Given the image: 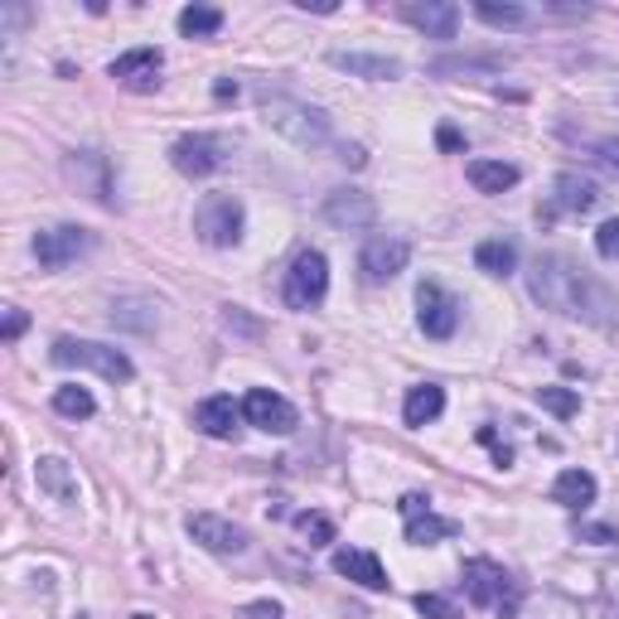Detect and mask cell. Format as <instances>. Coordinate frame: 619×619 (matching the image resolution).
I'll return each mask as SVG.
<instances>
[{"instance_id": "obj_17", "label": "cell", "mask_w": 619, "mask_h": 619, "mask_svg": "<svg viewBox=\"0 0 619 619\" xmlns=\"http://www.w3.org/2000/svg\"><path fill=\"white\" fill-rule=\"evenodd\" d=\"M161 64H165L161 48H131V54L112 58V68H107V73H112L117 82H126V88H155V82H161V78H155Z\"/></svg>"}, {"instance_id": "obj_36", "label": "cell", "mask_w": 619, "mask_h": 619, "mask_svg": "<svg viewBox=\"0 0 619 619\" xmlns=\"http://www.w3.org/2000/svg\"><path fill=\"white\" fill-rule=\"evenodd\" d=\"M576 538L581 542H596V548H610V542H619V532L615 528H576Z\"/></svg>"}, {"instance_id": "obj_14", "label": "cell", "mask_w": 619, "mask_h": 619, "mask_svg": "<svg viewBox=\"0 0 619 619\" xmlns=\"http://www.w3.org/2000/svg\"><path fill=\"white\" fill-rule=\"evenodd\" d=\"M402 20H411L421 34H431V40H455L460 5H451V0H407Z\"/></svg>"}, {"instance_id": "obj_7", "label": "cell", "mask_w": 619, "mask_h": 619, "mask_svg": "<svg viewBox=\"0 0 619 619\" xmlns=\"http://www.w3.org/2000/svg\"><path fill=\"white\" fill-rule=\"evenodd\" d=\"M324 290H330V262L320 257V252H300L296 262H290L286 281H281V296L290 310H314L324 300Z\"/></svg>"}, {"instance_id": "obj_6", "label": "cell", "mask_w": 619, "mask_h": 619, "mask_svg": "<svg viewBox=\"0 0 619 619\" xmlns=\"http://www.w3.org/2000/svg\"><path fill=\"white\" fill-rule=\"evenodd\" d=\"M228 161H233V141L213 136V131H189L169 145V165L189 179H209L218 169H228Z\"/></svg>"}, {"instance_id": "obj_12", "label": "cell", "mask_w": 619, "mask_h": 619, "mask_svg": "<svg viewBox=\"0 0 619 619\" xmlns=\"http://www.w3.org/2000/svg\"><path fill=\"white\" fill-rule=\"evenodd\" d=\"M242 417H247L257 431H272V435L296 431V407H290L281 393H266V387H252V393L242 397Z\"/></svg>"}, {"instance_id": "obj_39", "label": "cell", "mask_w": 619, "mask_h": 619, "mask_svg": "<svg viewBox=\"0 0 619 619\" xmlns=\"http://www.w3.org/2000/svg\"><path fill=\"white\" fill-rule=\"evenodd\" d=\"M435 141H441L445 151H460V145H465V136H460L455 126H441V136H435Z\"/></svg>"}, {"instance_id": "obj_29", "label": "cell", "mask_w": 619, "mask_h": 619, "mask_svg": "<svg viewBox=\"0 0 619 619\" xmlns=\"http://www.w3.org/2000/svg\"><path fill=\"white\" fill-rule=\"evenodd\" d=\"M54 411H58V417H68V421H88L97 411V402H92L88 387L68 383V387H58V393H54Z\"/></svg>"}, {"instance_id": "obj_11", "label": "cell", "mask_w": 619, "mask_h": 619, "mask_svg": "<svg viewBox=\"0 0 619 619\" xmlns=\"http://www.w3.org/2000/svg\"><path fill=\"white\" fill-rule=\"evenodd\" d=\"M417 306H421V330H427V339H451L455 330H460V300L451 296V290L445 286H435V281H427L417 290Z\"/></svg>"}, {"instance_id": "obj_30", "label": "cell", "mask_w": 619, "mask_h": 619, "mask_svg": "<svg viewBox=\"0 0 619 619\" xmlns=\"http://www.w3.org/2000/svg\"><path fill=\"white\" fill-rule=\"evenodd\" d=\"M532 397H538L542 411H552V417H562V421H572L581 411V393H572V387H538Z\"/></svg>"}, {"instance_id": "obj_21", "label": "cell", "mask_w": 619, "mask_h": 619, "mask_svg": "<svg viewBox=\"0 0 619 619\" xmlns=\"http://www.w3.org/2000/svg\"><path fill=\"white\" fill-rule=\"evenodd\" d=\"M237 417L242 411L233 407V397H209V402H199V411H194V427H199L203 435H233L237 431Z\"/></svg>"}, {"instance_id": "obj_1", "label": "cell", "mask_w": 619, "mask_h": 619, "mask_svg": "<svg viewBox=\"0 0 619 619\" xmlns=\"http://www.w3.org/2000/svg\"><path fill=\"white\" fill-rule=\"evenodd\" d=\"M528 296L538 300L542 310L566 314V320H586V324H615L619 320L615 290L605 286L600 276H590L586 266H576L572 257H556V252L532 262Z\"/></svg>"}, {"instance_id": "obj_41", "label": "cell", "mask_w": 619, "mask_h": 619, "mask_svg": "<svg viewBox=\"0 0 619 619\" xmlns=\"http://www.w3.org/2000/svg\"><path fill=\"white\" fill-rule=\"evenodd\" d=\"M300 10H320V15H334V0H300Z\"/></svg>"}, {"instance_id": "obj_10", "label": "cell", "mask_w": 619, "mask_h": 619, "mask_svg": "<svg viewBox=\"0 0 619 619\" xmlns=\"http://www.w3.org/2000/svg\"><path fill=\"white\" fill-rule=\"evenodd\" d=\"M320 213L330 228H339V233H363V228L378 223V203H373V194H363V189H334Z\"/></svg>"}, {"instance_id": "obj_19", "label": "cell", "mask_w": 619, "mask_h": 619, "mask_svg": "<svg viewBox=\"0 0 619 619\" xmlns=\"http://www.w3.org/2000/svg\"><path fill=\"white\" fill-rule=\"evenodd\" d=\"M34 484L48 494L54 504H78V479H73V465L58 455H44L40 465H34Z\"/></svg>"}, {"instance_id": "obj_34", "label": "cell", "mask_w": 619, "mask_h": 619, "mask_svg": "<svg viewBox=\"0 0 619 619\" xmlns=\"http://www.w3.org/2000/svg\"><path fill=\"white\" fill-rule=\"evenodd\" d=\"M479 441L494 451V465H499V469H508V465H513V451H508V445L499 441V435H494V427H479Z\"/></svg>"}, {"instance_id": "obj_4", "label": "cell", "mask_w": 619, "mask_h": 619, "mask_svg": "<svg viewBox=\"0 0 619 619\" xmlns=\"http://www.w3.org/2000/svg\"><path fill=\"white\" fill-rule=\"evenodd\" d=\"M242 228H247V209H242L237 194H203L199 209H194V233L209 247H237Z\"/></svg>"}, {"instance_id": "obj_31", "label": "cell", "mask_w": 619, "mask_h": 619, "mask_svg": "<svg viewBox=\"0 0 619 619\" xmlns=\"http://www.w3.org/2000/svg\"><path fill=\"white\" fill-rule=\"evenodd\" d=\"M296 523H300V532L310 538V548H324V542H334V523H330L324 513H300Z\"/></svg>"}, {"instance_id": "obj_26", "label": "cell", "mask_w": 619, "mask_h": 619, "mask_svg": "<svg viewBox=\"0 0 619 619\" xmlns=\"http://www.w3.org/2000/svg\"><path fill=\"white\" fill-rule=\"evenodd\" d=\"M475 15L489 24V30H528L532 24V10L513 5V0H479Z\"/></svg>"}, {"instance_id": "obj_37", "label": "cell", "mask_w": 619, "mask_h": 619, "mask_svg": "<svg viewBox=\"0 0 619 619\" xmlns=\"http://www.w3.org/2000/svg\"><path fill=\"white\" fill-rule=\"evenodd\" d=\"M397 508H402V518H417V513H427V508H431V499H427V494H402V504H397Z\"/></svg>"}, {"instance_id": "obj_13", "label": "cell", "mask_w": 619, "mask_h": 619, "mask_svg": "<svg viewBox=\"0 0 619 619\" xmlns=\"http://www.w3.org/2000/svg\"><path fill=\"white\" fill-rule=\"evenodd\" d=\"M189 538L199 542L203 552H218V556H233L247 548V532H242L237 523H228V518H218V513H194L189 518Z\"/></svg>"}, {"instance_id": "obj_33", "label": "cell", "mask_w": 619, "mask_h": 619, "mask_svg": "<svg viewBox=\"0 0 619 619\" xmlns=\"http://www.w3.org/2000/svg\"><path fill=\"white\" fill-rule=\"evenodd\" d=\"M417 610L427 619H460L455 600H445V596H417Z\"/></svg>"}, {"instance_id": "obj_23", "label": "cell", "mask_w": 619, "mask_h": 619, "mask_svg": "<svg viewBox=\"0 0 619 619\" xmlns=\"http://www.w3.org/2000/svg\"><path fill=\"white\" fill-rule=\"evenodd\" d=\"M475 266L484 276H513V266H518V247L508 237H484L479 247H475Z\"/></svg>"}, {"instance_id": "obj_18", "label": "cell", "mask_w": 619, "mask_h": 619, "mask_svg": "<svg viewBox=\"0 0 619 619\" xmlns=\"http://www.w3.org/2000/svg\"><path fill=\"white\" fill-rule=\"evenodd\" d=\"M334 572L339 576H349V581H358L363 590H387V572H383V562L373 552H363V548H344V552H334Z\"/></svg>"}, {"instance_id": "obj_27", "label": "cell", "mask_w": 619, "mask_h": 619, "mask_svg": "<svg viewBox=\"0 0 619 619\" xmlns=\"http://www.w3.org/2000/svg\"><path fill=\"white\" fill-rule=\"evenodd\" d=\"M218 30H223V10L218 5H185L179 10V34H189V40H213Z\"/></svg>"}, {"instance_id": "obj_40", "label": "cell", "mask_w": 619, "mask_h": 619, "mask_svg": "<svg viewBox=\"0 0 619 619\" xmlns=\"http://www.w3.org/2000/svg\"><path fill=\"white\" fill-rule=\"evenodd\" d=\"M605 600H610L615 610H619V572H615V576H605Z\"/></svg>"}, {"instance_id": "obj_5", "label": "cell", "mask_w": 619, "mask_h": 619, "mask_svg": "<svg viewBox=\"0 0 619 619\" xmlns=\"http://www.w3.org/2000/svg\"><path fill=\"white\" fill-rule=\"evenodd\" d=\"M465 596L475 600L479 610L518 615V581L508 576L499 562H489V556H475V562H465Z\"/></svg>"}, {"instance_id": "obj_2", "label": "cell", "mask_w": 619, "mask_h": 619, "mask_svg": "<svg viewBox=\"0 0 619 619\" xmlns=\"http://www.w3.org/2000/svg\"><path fill=\"white\" fill-rule=\"evenodd\" d=\"M262 117L272 131H281L290 145L300 151H320L330 145V117L310 102H296V97H281V92H262Z\"/></svg>"}, {"instance_id": "obj_25", "label": "cell", "mask_w": 619, "mask_h": 619, "mask_svg": "<svg viewBox=\"0 0 619 619\" xmlns=\"http://www.w3.org/2000/svg\"><path fill=\"white\" fill-rule=\"evenodd\" d=\"M460 523L455 518H441V513H417V518H407V542L411 548H431V542H445V538H455Z\"/></svg>"}, {"instance_id": "obj_8", "label": "cell", "mask_w": 619, "mask_h": 619, "mask_svg": "<svg viewBox=\"0 0 619 619\" xmlns=\"http://www.w3.org/2000/svg\"><path fill=\"white\" fill-rule=\"evenodd\" d=\"M407 262H411V242L402 233H373L358 252V272L368 286L393 281L397 272H407Z\"/></svg>"}, {"instance_id": "obj_35", "label": "cell", "mask_w": 619, "mask_h": 619, "mask_svg": "<svg viewBox=\"0 0 619 619\" xmlns=\"http://www.w3.org/2000/svg\"><path fill=\"white\" fill-rule=\"evenodd\" d=\"M24 330H30V314H24V310H10V314H5V330H0V339H5V344H15V339H20Z\"/></svg>"}, {"instance_id": "obj_38", "label": "cell", "mask_w": 619, "mask_h": 619, "mask_svg": "<svg viewBox=\"0 0 619 619\" xmlns=\"http://www.w3.org/2000/svg\"><path fill=\"white\" fill-rule=\"evenodd\" d=\"M242 615H247V619H281V605H276V600H257V605H247Z\"/></svg>"}, {"instance_id": "obj_15", "label": "cell", "mask_w": 619, "mask_h": 619, "mask_svg": "<svg viewBox=\"0 0 619 619\" xmlns=\"http://www.w3.org/2000/svg\"><path fill=\"white\" fill-rule=\"evenodd\" d=\"M330 64L339 73H349V78H368V82H393L402 78V64L387 54H363V48H334Z\"/></svg>"}, {"instance_id": "obj_16", "label": "cell", "mask_w": 619, "mask_h": 619, "mask_svg": "<svg viewBox=\"0 0 619 619\" xmlns=\"http://www.w3.org/2000/svg\"><path fill=\"white\" fill-rule=\"evenodd\" d=\"M552 203L562 213H590L600 203V185L590 175H576V169H566V175H556L552 185Z\"/></svg>"}, {"instance_id": "obj_9", "label": "cell", "mask_w": 619, "mask_h": 619, "mask_svg": "<svg viewBox=\"0 0 619 619\" xmlns=\"http://www.w3.org/2000/svg\"><path fill=\"white\" fill-rule=\"evenodd\" d=\"M88 247H92V233L88 228H73V223L44 228V233L34 237V257H40L44 272H64V266H73Z\"/></svg>"}, {"instance_id": "obj_32", "label": "cell", "mask_w": 619, "mask_h": 619, "mask_svg": "<svg viewBox=\"0 0 619 619\" xmlns=\"http://www.w3.org/2000/svg\"><path fill=\"white\" fill-rule=\"evenodd\" d=\"M596 252L605 262H619V218H605L596 228Z\"/></svg>"}, {"instance_id": "obj_22", "label": "cell", "mask_w": 619, "mask_h": 619, "mask_svg": "<svg viewBox=\"0 0 619 619\" xmlns=\"http://www.w3.org/2000/svg\"><path fill=\"white\" fill-rule=\"evenodd\" d=\"M441 411H445V393L435 383H421V387H411V393H407L402 421H407V427H431Z\"/></svg>"}, {"instance_id": "obj_24", "label": "cell", "mask_w": 619, "mask_h": 619, "mask_svg": "<svg viewBox=\"0 0 619 619\" xmlns=\"http://www.w3.org/2000/svg\"><path fill=\"white\" fill-rule=\"evenodd\" d=\"M465 175L479 194H504L518 185V165H504V161H469Z\"/></svg>"}, {"instance_id": "obj_3", "label": "cell", "mask_w": 619, "mask_h": 619, "mask_svg": "<svg viewBox=\"0 0 619 619\" xmlns=\"http://www.w3.org/2000/svg\"><path fill=\"white\" fill-rule=\"evenodd\" d=\"M48 358H54L58 368H92V373H102L107 383H131L136 378L131 358L121 354V349H112V344H97V339H54Z\"/></svg>"}, {"instance_id": "obj_20", "label": "cell", "mask_w": 619, "mask_h": 619, "mask_svg": "<svg viewBox=\"0 0 619 619\" xmlns=\"http://www.w3.org/2000/svg\"><path fill=\"white\" fill-rule=\"evenodd\" d=\"M552 504H562V508H590L596 504V475L590 469H562L552 484Z\"/></svg>"}, {"instance_id": "obj_28", "label": "cell", "mask_w": 619, "mask_h": 619, "mask_svg": "<svg viewBox=\"0 0 619 619\" xmlns=\"http://www.w3.org/2000/svg\"><path fill=\"white\" fill-rule=\"evenodd\" d=\"M508 58L504 54H460V58H435L431 73L451 78V73H504Z\"/></svg>"}]
</instances>
